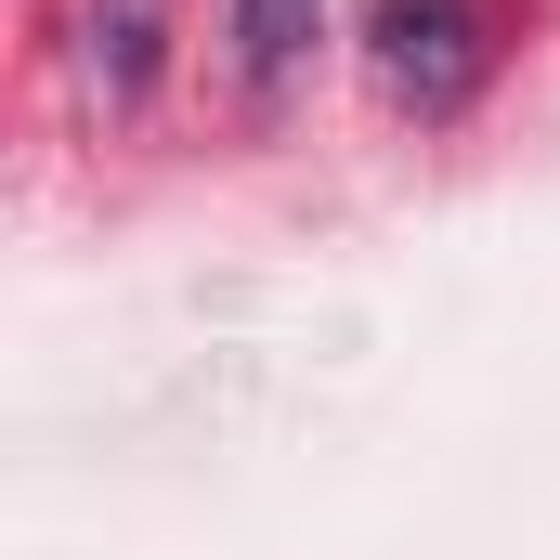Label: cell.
I'll return each mask as SVG.
<instances>
[{"mask_svg": "<svg viewBox=\"0 0 560 560\" xmlns=\"http://www.w3.org/2000/svg\"><path fill=\"white\" fill-rule=\"evenodd\" d=\"M235 39H248V79H287L313 52V0H235Z\"/></svg>", "mask_w": 560, "mask_h": 560, "instance_id": "3957f363", "label": "cell"}, {"mask_svg": "<svg viewBox=\"0 0 560 560\" xmlns=\"http://www.w3.org/2000/svg\"><path fill=\"white\" fill-rule=\"evenodd\" d=\"M378 79L405 92V105H469V79H482V13L469 0H378Z\"/></svg>", "mask_w": 560, "mask_h": 560, "instance_id": "6da1fadb", "label": "cell"}, {"mask_svg": "<svg viewBox=\"0 0 560 560\" xmlns=\"http://www.w3.org/2000/svg\"><path fill=\"white\" fill-rule=\"evenodd\" d=\"M156 26H170V0H92V13H79L105 105H143V79H156Z\"/></svg>", "mask_w": 560, "mask_h": 560, "instance_id": "7a4b0ae2", "label": "cell"}]
</instances>
